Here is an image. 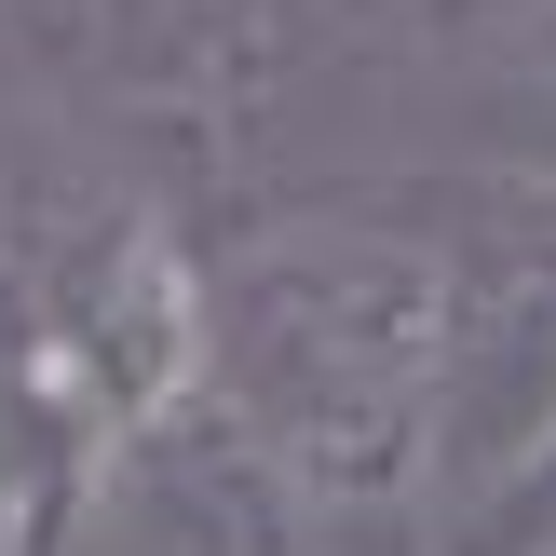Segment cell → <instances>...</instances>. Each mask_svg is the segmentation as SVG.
Returning <instances> with one entry per match:
<instances>
[{"label": "cell", "instance_id": "cell-5", "mask_svg": "<svg viewBox=\"0 0 556 556\" xmlns=\"http://www.w3.org/2000/svg\"><path fill=\"white\" fill-rule=\"evenodd\" d=\"M0 14H14V0H0Z\"/></svg>", "mask_w": 556, "mask_h": 556}, {"label": "cell", "instance_id": "cell-4", "mask_svg": "<svg viewBox=\"0 0 556 556\" xmlns=\"http://www.w3.org/2000/svg\"><path fill=\"white\" fill-rule=\"evenodd\" d=\"M434 556H556V407H543L530 448H516L448 530H434Z\"/></svg>", "mask_w": 556, "mask_h": 556}, {"label": "cell", "instance_id": "cell-3", "mask_svg": "<svg viewBox=\"0 0 556 556\" xmlns=\"http://www.w3.org/2000/svg\"><path fill=\"white\" fill-rule=\"evenodd\" d=\"M109 462H123V434L27 340H0V556H81L109 516Z\"/></svg>", "mask_w": 556, "mask_h": 556}, {"label": "cell", "instance_id": "cell-1", "mask_svg": "<svg viewBox=\"0 0 556 556\" xmlns=\"http://www.w3.org/2000/svg\"><path fill=\"white\" fill-rule=\"evenodd\" d=\"M204 407L271 462L313 556H434L448 258L380 204H271L204 244Z\"/></svg>", "mask_w": 556, "mask_h": 556}, {"label": "cell", "instance_id": "cell-2", "mask_svg": "<svg viewBox=\"0 0 556 556\" xmlns=\"http://www.w3.org/2000/svg\"><path fill=\"white\" fill-rule=\"evenodd\" d=\"M14 27L54 54L68 123H136V136H244L286 109L313 68V0H14Z\"/></svg>", "mask_w": 556, "mask_h": 556}]
</instances>
